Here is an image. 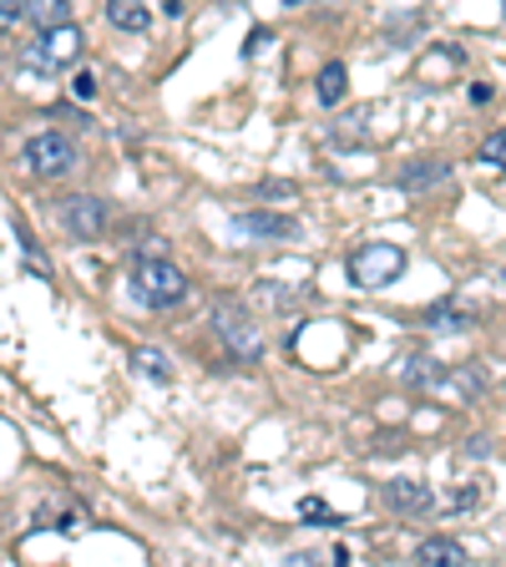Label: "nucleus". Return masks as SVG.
I'll return each mask as SVG.
<instances>
[{"label":"nucleus","mask_w":506,"mask_h":567,"mask_svg":"<svg viewBox=\"0 0 506 567\" xmlns=\"http://www.w3.org/2000/svg\"><path fill=\"white\" fill-rule=\"evenodd\" d=\"M127 284H132V299L147 309H167V305H183V299H188V274L177 269V264H167V254L137 259Z\"/></svg>","instance_id":"nucleus-1"},{"label":"nucleus","mask_w":506,"mask_h":567,"mask_svg":"<svg viewBox=\"0 0 506 567\" xmlns=\"http://www.w3.org/2000/svg\"><path fill=\"white\" fill-rule=\"evenodd\" d=\"M405 248L401 244H365L350 254V284L354 289H385L390 279H401Z\"/></svg>","instance_id":"nucleus-2"},{"label":"nucleus","mask_w":506,"mask_h":567,"mask_svg":"<svg viewBox=\"0 0 506 567\" xmlns=\"http://www.w3.org/2000/svg\"><path fill=\"white\" fill-rule=\"evenodd\" d=\"M82 41H86V35L76 31L71 21H61V25H41V31H35V41L25 47V66H41V71H61V66H71V61L82 56Z\"/></svg>","instance_id":"nucleus-3"},{"label":"nucleus","mask_w":506,"mask_h":567,"mask_svg":"<svg viewBox=\"0 0 506 567\" xmlns=\"http://www.w3.org/2000/svg\"><path fill=\"white\" fill-rule=\"evenodd\" d=\"M213 330L224 334V344H228V354H234V360H259V354H264L259 324H254V319H248L234 299H218V305H213Z\"/></svg>","instance_id":"nucleus-4"},{"label":"nucleus","mask_w":506,"mask_h":567,"mask_svg":"<svg viewBox=\"0 0 506 567\" xmlns=\"http://www.w3.org/2000/svg\"><path fill=\"white\" fill-rule=\"evenodd\" d=\"M25 167H31L35 177H66L71 167H76V142H71L66 132H35V137L25 142Z\"/></svg>","instance_id":"nucleus-5"},{"label":"nucleus","mask_w":506,"mask_h":567,"mask_svg":"<svg viewBox=\"0 0 506 567\" xmlns=\"http://www.w3.org/2000/svg\"><path fill=\"white\" fill-rule=\"evenodd\" d=\"M61 228L71 238H102L106 234V203L92 193H76V198L61 203Z\"/></svg>","instance_id":"nucleus-6"},{"label":"nucleus","mask_w":506,"mask_h":567,"mask_svg":"<svg viewBox=\"0 0 506 567\" xmlns=\"http://www.w3.org/2000/svg\"><path fill=\"white\" fill-rule=\"evenodd\" d=\"M238 238H299V224L283 213H234Z\"/></svg>","instance_id":"nucleus-7"},{"label":"nucleus","mask_w":506,"mask_h":567,"mask_svg":"<svg viewBox=\"0 0 506 567\" xmlns=\"http://www.w3.org/2000/svg\"><path fill=\"white\" fill-rule=\"evenodd\" d=\"M441 183H451L446 157H421V163H405L401 173H395V188L401 193H425V188H441Z\"/></svg>","instance_id":"nucleus-8"},{"label":"nucleus","mask_w":506,"mask_h":567,"mask_svg":"<svg viewBox=\"0 0 506 567\" xmlns=\"http://www.w3.org/2000/svg\"><path fill=\"white\" fill-rule=\"evenodd\" d=\"M415 563L421 567H466V547H461L456 537H425V543L415 547Z\"/></svg>","instance_id":"nucleus-9"},{"label":"nucleus","mask_w":506,"mask_h":567,"mask_svg":"<svg viewBox=\"0 0 506 567\" xmlns=\"http://www.w3.org/2000/svg\"><path fill=\"white\" fill-rule=\"evenodd\" d=\"M385 502L395 512H425L431 507V486L411 482V476H395V482H385Z\"/></svg>","instance_id":"nucleus-10"},{"label":"nucleus","mask_w":506,"mask_h":567,"mask_svg":"<svg viewBox=\"0 0 506 567\" xmlns=\"http://www.w3.org/2000/svg\"><path fill=\"white\" fill-rule=\"evenodd\" d=\"M106 21L117 25V31L142 35V31H147V25H153V11H147L142 0H106Z\"/></svg>","instance_id":"nucleus-11"},{"label":"nucleus","mask_w":506,"mask_h":567,"mask_svg":"<svg viewBox=\"0 0 506 567\" xmlns=\"http://www.w3.org/2000/svg\"><path fill=\"white\" fill-rule=\"evenodd\" d=\"M21 16L41 31V25H61L71 21V0H21Z\"/></svg>","instance_id":"nucleus-12"},{"label":"nucleus","mask_w":506,"mask_h":567,"mask_svg":"<svg viewBox=\"0 0 506 567\" xmlns=\"http://www.w3.org/2000/svg\"><path fill=\"white\" fill-rule=\"evenodd\" d=\"M314 92H319V102H324V106H340V102H344V92H350V71H344L340 61H330V66L319 71Z\"/></svg>","instance_id":"nucleus-13"},{"label":"nucleus","mask_w":506,"mask_h":567,"mask_svg":"<svg viewBox=\"0 0 506 567\" xmlns=\"http://www.w3.org/2000/svg\"><path fill=\"white\" fill-rule=\"evenodd\" d=\"M472 309H461V305H441L425 315V330H436V334H456V330H472Z\"/></svg>","instance_id":"nucleus-14"},{"label":"nucleus","mask_w":506,"mask_h":567,"mask_svg":"<svg viewBox=\"0 0 506 567\" xmlns=\"http://www.w3.org/2000/svg\"><path fill=\"white\" fill-rule=\"evenodd\" d=\"M401 380L405 385H441V365L431 360V354H405Z\"/></svg>","instance_id":"nucleus-15"},{"label":"nucleus","mask_w":506,"mask_h":567,"mask_svg":"<svg viewBox=\"0 0 506 567\" xmlns=\"http://www.w3.org/2000/svg\"><path fill=\"white\" fill-rule=\"evenodd\" d=\"M132 365H137V375L157 380V385H167V380H173V365H167L157 350H137V354H132Z\"/></svg>","instance_id":"nucleus-16"},{"label":"nucleus","mask_w":506,"mask_h":567,"mask_svg":"<svg viewBox=\"0 0 506 567\" xmlns=\"http://www.w3.org/2000/svg\"><path fill=\"white\" fill-rule=\"evenodd\" d=\"M299 517L314 522V527H334V522H340L330 507H324V502H319V496H304V502H299Z\"/></svg>","instance_id":"nucleus-17"},{"label":"nucleus","mask_w":506,"mask_h":567,"mask_svg":"<svg viewBox=\"0 0 506 567\" xmlns=\"http://www.w3.org/2000/svg\"><path fill=\"white\" fill-rule=\"evenodd\" d=\"M482 163H492L506 173V132H492V137L482 142Z\"/></svg>","instance_id":"nucleus-18"},{"label":"nucleus","mask_w":506,"mask_h":567,"mask_svg":"<svg viewBox=\"0 0 506 567\" xmlns=\"http://www.w3.org/2000/svg\"><path fill=\"white\" fill-rule=\"evenodd\" d=\"M71 92L82 96V102H92V96H96V82H92V71H76V76H71Z\"/></svg>","instance_id":"nucleus-19"},{"label":"nucleus","mask_w":506,"mask_h":567,"mask_svg":"<svg viewBox=\"0 0 506 567\" xmlns=\"http://www.w3.org/2000/svg\"><path fill=\"white\" fill-rule=\"evenodd\" d=\"M21 21V0H0V25Z\"/></svg>","instance_id":"nucleus-20"},{"label":"nucleus","mask_w":506,"mask_h":567,"mask_svg":"<svg viewBox=\"0 0 506 567\" xmlns=\"http://www.w3.org/2000/svg\"><path fill=\"white\" fill-rule=\"evenodd\" d=\"M289 193H295L289 183H264V198H289Z\"/></svg>","instance_id":"nucleus-21"},{"label":"nucleus","mask_w":506,"mask_h":567,"mask_svg":"<svg viewBox=\"0 0 506 567\" xmlns=\"http://www.w3.org/2000/svg\"><path fill=\"white\" fill-rule=\"evenodd\" d=\"M283 6H304V0H283Z\"/></svg>","instance_id":"nucleus-22"},{"label":"nucleus","mask_w":506,"mask_h":567,"mask_svg":"<svg viewBox=\"0 0 506 567\" xmlns=\"http://www.w3.org/2000/svg\"><path fill=\"white\" fill-rule=\"evenodd\" d=\"M502 279H506V274H502Z\"/></svg>","instance_id":"nucleus-23"}]
</instances>
